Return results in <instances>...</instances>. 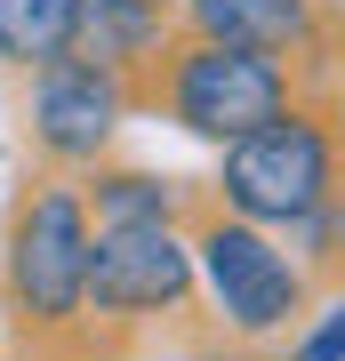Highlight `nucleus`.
I'll return each mask as SVG.
<instances>
[{
  "label": "nucleus",
  "mask_w": 345,
  "mask_h": 361,
  "mask_svg": "<svg viewBox=\"0 0 345 361\" xmlns=\"http://www.w3.org/2000/svg\"><path fill=\"white\" fill-rule=\"evenodd\" d=\"M89 265H97V217L80 185H32L0 241V281H8L16 322L56 337L89 313Z\"/></svg>",
  "instance_id": "obj_1"
},
{
  "label": "nucleus",
  "mask_w": 345,
  "mask_h": 361,
  "mask_svg": "<svg viewBox=\"0 0 345 361\" xmlns=\"http://www.w3.org/2000/svg\"><path fill=\"white\" fill-rule=\"evenodd\" d=\"M305 32H313V0H185V40L289 56L305 49Z\"/></svg>",
  "instance_id": "obj_7"
},
{
  "label": "nucleus",
  "mask_w": 345,
  "mask_h": 361,
  "mask_svg": "<svg viewBox=\"0 0 345 361\" xmlns=\"http://www.w3.org/2000/svg\"><path fill=\"white\" fill-rule=\"evenodd\" d=\"M80 193H89L97 233H113V225H177V193L153 169H97Z\"/></svg>",
  "instance_id": "obj_9"
},
{
  "label": "nucleus",
  "mask_w": 345,
  "mask_h": 361,
  "mask_svg": "<svg viewBox=\"0 0 345 361\" xmlns=\"http://www.w3.org/2000/svg\"><path fill=\"white\" fill-rule=\"evenodd\" d=\"M313 241H329V257L345 265V201H337V209H329V217H321V225H313Z\"/></svg>",
  "instance_id": "obj_11"
},
{
  "label": "nucleus",
  "mask_w": 345,
  "mask_h": 361,
  "mask_svg": "<svg viewBox=\"0 0 345 361\" xmlns=\"http://www.w3.org/2000/svg\"><path fill=\"white\" fill-rule=\"evenodd\" d=\"M128 97L137 89H128L121 73L89 65V56H64V65H49L32 80V145L49 161H64V169H89L104 145H113Z\"/></svg>",
  "instance_id": "obj_6"
},
{
  "label": "nucleus",
  "mask_w": 345,
  "mask_h": 361,
  "mask_svg": "<svg viewBox=\"0 0 345 361\" xmlns=\"http://www.w3.org/2000/svg\"><path fill=\"white\" fill-rule=\"evenodd\" d=\"M73 40H80V0H0V65L40 80L73 56Z\"/></svg>",
  "instance_id": "obj_8"
},
{
  "label": "nucleus",
  "mask_w": 345,
  "mask_h": 361,
  "mask_svg": "<svg viewBox=\"0 0 345 361\" xmlns=\"http://www.w3.org/2000/svg\"><path fill=\"white\" fill-rule=\"evenodd\" d=\"M193 257H201V289L225 313V329L241 337H273L305 313V265L273 241L265 225H241L225 209H209L193 225Z\"/></svg>",
  "instance_id": "obj_4"
},
{
  "label": "nucleus",
  "mask_w": 345,
  "mask_h": 361,
  "mask_svg": "<svg viewBox=\"0 0 345 361\" xmlns=\"http://www.w3.org/2000/svg\"><path fill=\"white\" fill-rule=\"evenodd\" d=\"M153 104H169V121L209 145H249L257 129L289 113V65L257 49H217V40H177L153 65Z\"/></svg>",
  "instance_id": "obj_2"
},
{
  "label": "nucleus",
  "mask_w": 345,
  "mask_h": 361,
  "mask_svg": "<svg viewBox=\"0 0 345 361\" xmlns=\"http://www.w3.org/2000/svg\"><path fill=\"white\" fill-rule=\"evenodd\" d=\"M193 281H201V257L177 225H113L97 233V265H89V313H113V322H153V313H177Z\"/></svg>",
  "instance_id": "obj_5"
},
{
  "label": "nucleus",
  "mask_w": 345,
  "mask_h": 361,
  "mask_svg": "<svg viewBox=\"0 0 345 361\" xmlns=\"http://www.w3.org/2000/svg\"><path fill=\"white\" fill-rule=\"evenodd\" d=\"M217 209L241 225H321L337 209V137L321 129V113H289L249 145H233L217 169Z\"/></svg>",
  "instance_id": "obj_3"
},
{
  "label": "nucleus",
  "mask_w": 345,
  "mask_h": 361,
  "mask_svg": "<svg viewBox=\"0 0 345 361\" xmlns=\"http://www.w3.org/2000/svg\"><path fill=\"white\" fill-rule=\"evenodd\" d=\"M289 361H345V297H337V305H329V313H321V322L289 345Z\"/></svg>",
  "instance_id": "obj_10"
}]
</instances>
